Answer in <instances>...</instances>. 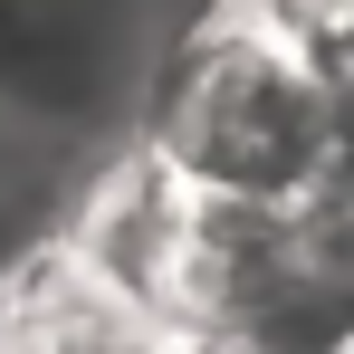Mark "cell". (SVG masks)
<instances>
[{
	"mask_svg": "<svg viewBox=\"0 0 354 354\" xmlns=\"http://www.w3.org/2000/svg\"><path fill=\"white\" fill-rule=\"evenodd\" d=\"M144 153L201 201L288 211L354 153V115L278 0H230L173 58Z\"/></svg>",
	"mask_w": 354,
	"mask_h": 354,
	"instance_id": "cell-1",
	"label": "cell"
},
{
	"mask_svg": "<svg viewBox=\"0 0 354 354\" xmlns=\"http://www.w3.org/2000/svg\"><path fill=\"white\" fill-rule=\"evenodd\" d=\"M115 106L106 0H0V124L67 144Z\"/></svg>",
	"mask_w": 354,
	"mask_h": 354,
	"instance_id": "cell-2",
	"label": "cell"
},
{
	"mask_svg": "<svg viewBox=\"0 0 354 354\" xmlns=\"http://www.w3.org/2000/svg\"><path fill=\"white\" fill-rule=\"evenodd\" d=\"M278 10L306 29V48L326 58V77H335V96L354 115V0H278Z\"/></svg>",
	"mask_w": 354,
	"mask_h": 354,
	"instance_id": "cell-3",
	"label": "cell"
},
{
	"mask_svg": "<svg viewBox=\"0 0 354 354\" xmlns=\"http://www.w3.org/2000/svg\"><path fill=\"white\" fill-rule=\"evenodd\" d=\"M0 153H39V134H19V124H0Z\"/></svg>",
	"mask_w": 354,
	"mask_h": 354,
	"instance_id": "cell-4",
	"label": "cell"
},
{
	"mask_svg": "<svg viewBox=\"0 0 354 354\" xmlns=\"http://www.w3.org/2000/svg\"><path fill=\"white\" fill-rule=\"evenodd\" d=\"M19 163H29V153H0V192H10V182H19Z\"/></svg>",
	"mask_w": 354,
	"mask_h": 354,
	"instance_id": "cell-5",
	"label": "cell"
}]
</instances>
